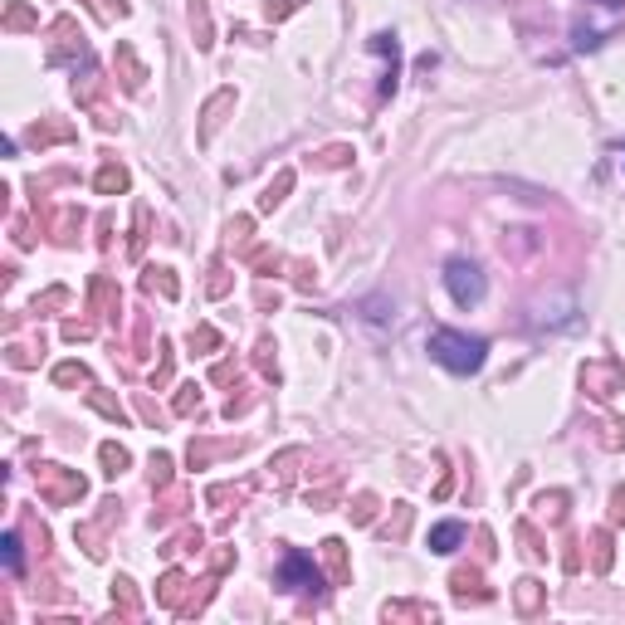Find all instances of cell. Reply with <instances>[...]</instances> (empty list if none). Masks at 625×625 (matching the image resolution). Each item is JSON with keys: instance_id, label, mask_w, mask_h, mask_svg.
I'll list each match as a JSON object with an SVG mask.
<instances>
[{"instance_id": "obj_15", "label": "cell", "mask_w": 625, "mask_h": 625, "mask_svg": "<svg viewBox=\"0 0 625 625\" xmlns=\"http://www.w3.org/2000/svg\"><path fill=\"white\" fill-rule=\"evenodd\" d=\"M147 288H152V294L162 288L166 298H176V279H171V269H152V274H147Z\"/></svg>"}, {"instance_id": "obj_3", "label": "cell", "mask_w": 625, "mask_h": 625, "mask_svg": "<svg viewBox=\"0 0 625 625\" xmlns=\"http://www.w3.org/2000/svg\"><path fill=\"white\" fill-rule=\"evenodd\" d=\"M39 498L54 504V508L79 504V498H83V474H79V469H64V464H45V469H39Z\"/></svg>"}, {"instance_id": "obj_20", "label": "cell", "mask_w": 625, "mask_h": 625, "mask_svg": "<svg viewBox=\"0 0 625 625\" xmlns=\"http://www.w3.org/2000/svg\"><path fill=\"white\" fill-rule=\"evenodd\" d=\"M288 10H298V0H264V15L269 20H284Z\"/></svg>"}, {"instance_id": "obj_6", "label": "cell", "mask_w": 625, "mask_h": 625, "mask_svg": "<svg viewBox=\"0 0 625 625\" xmlns=\"http://www.w3.org/2000/svg\"><path fill=\"white\" fill-rule=\"evenodd\" d=\"M322 562H328V571H332V587H347V552H342V543L338 538H328V543H322Z\"/></svg>"}, {"instance_id": "obj_7", "label": "cell", "mask_w": 625, "mask_h": 625, "mask_svg": "<svg viewBox=\"0 0 625 625\" xmlns=\"http://www.w3.org/2000/svg\"><path fill=\"white\" fill-rule=\"evenodd\" d=\"M460 543H464V523H435L430 528V552H440V557L454 552Z\"/></svg>"}, {"instance_id": "obj_16", "label": "cell", "mask_w": 625, "mask_h": 625, "mask_svg": "<svg viewBox=\"0 0 625 625\" xmlns=\"http://www.w3.org/2000/svg\"><path fill=\"white\" fill-rule=\"evenodd\" d=\"M288 186H294V171H284V176H279V181L264 191V211H274V205L284 201V191H288Z\"/></svg>"}, {"instance_id": "obj_19", "label": "cell", "mask_w": 625, "mask_h": 625, "mask_svg": "<svg viewBox=\"0 0 625 625\" xmlns=\"http://www.w3.org/2000/svg\"><path fill=\"white\" fill-rule=\"evenodd\" d=\"M196 405H201V391H196V387H181V396H176V415H191Z\"/></svg>"}, {"instance_id": "obj_17", "label": "cell", "mask_w": 625, "mask_h": 625, "mask_svg": "<svg viewBox=\"0 0 625 625\" xmlns=\"http://www.w3.org/2000/svg\"><path fill=\"white\" fill-rule=\"evenodd\" d=\"M64 138H69V128H59V122H45V128L29 132V142H39V147H45V142H64Z\"/></svg>"}, {"instance_id": "obj_4", "label": "cell", "mask_w": 625, "mask_h": 625, "mask_svg": "<svg viewBox=\"0 0 625 625\" xmlns=\"http://www.w3.org/2000/svg\"><path fill=\"white\" fill-rule=\"evenodd\" d=\"M279 587H284V591H322V571H318V562H312L308 552L288 547V552H284V562H279Z\"/></svg>"}, {"instance_id": "obj_14", "label": "cell", "mask_w": 625, "mask_h": 625, "mask_svg": "<svg viewBox=\"0 0 625 625\" xmlns=\"http://www.w3.org/2000/svg\"><path fill=\"white\" fill-rule=\"evenodd\" d=\"M54 381H59V387H83V381H88V371H83L79 362H64V367L54 371Z\"/></svg>"}, {"instance_id": "obj_21", "label": "cell", "mask_w": 625, "mask_h": 625, "mask_svg": "<svg viewBox=\"0 0 625 625\" xmlns=\"http://www.w3.org/2000/svg\"><path fill=\"white\" fill-rule=\"evenodd\" d=\"M606 567H611V538L596 533V571H606Z\"/></svg>"}, {"instance_id": "obj_9", "label": "cell", "mask_w": 625, "mask_h": 625, "mask_svg": "<svg viewBox=\"0 0 625 625\" xmlns=\"http://www.w3.org/2000/svg\"><path fill=\"white\" fill-rule=\"evenodd\" d=\"M98 191H103V196H112V191H128V171H122L118 162H108V166L98 171Z\"/></svg>"}, {"instance_id": "obj_12", "label": "cell", "mask_w": 625, "mask_h": 625, "mask_svg": "<svg viewBox=\"0 0 625 625\" xmlns=\"http://www.w3.org/2000/svg\"><path fill=\"white\" fill-rule=\"evenodd\" d=\"M454 596H479V601L488 596V591L479 587V571H454Z\"/></svg>"}, {"instance_id": "obj_22", "label": "cell", "mask_w": 625, "mask_h": 625, "mask_svg": "<svg viewBox=\"0 0 625 625\" xmlns=\"http://www.w3.org/2000/svg\"><path fill=\"white\" fill-rule=\"evenodd\" d=\"M29 25V10L25 5H10V15H5V29H25Z\"/></svg>"}, {"instance_id": "obj_18", "label": "cell", "mask_w": 625, "mask_h": 625, "mask_svg": "<svg viewBox=\"0 0 625 625\" xmlns=\"http://www.w3.org/2000/svg\"><path fill=\"white\" fill-rule=\"evenodd\" d=\"M152 484L156 488L171 484V460H166V454H152Z\"/></svg>"}, {"instance_id": "obj_10", "label": "cell", "mask_w": 625, "mask_h": 625, "mask_svg": "<svg viewBox=\"0 0 625 625\" xmlns=\"http://www.w3.org/2000/svg\"><path fill=\"white\" fill-rule=\"evenodd\" d=\"M112 601H118V606L128 611V616H138V591H132V581H128V577L112 581Z\"/></svg>"}, {"instance_id": "obj_25", "label": "cell", "mask_w": 625, "mask_h": 625, "mask_svg": "<svg viewBox=\"0 0 625 625\" xmlns=\"http://www.w3.org/2000/svg\"><path fill=\"white\" fill-rule=\"evenodd\" d=\"M616 523H625V494H616Z\"/></svg>"}, {"instance_id": "obj_26", "label": "cell", "mask_w": 625, "mask_h": 625, "mask_svg": "<svg viewBox=\"0 0 625 625\" xmlns=\"http://www.w3.org/2000/svg\"><path fill=\"white\" fill-rule=\"evenodd\" d=\"M591 5H606V10H621L625 0H591Z\"/></svg>"}, {"instance_id": "obj_8", "label": "cell", "mask_w": 625, "mask_h": 625, "mask_svg": "<svg viewBox=\"0 0 625 625\" xmlns=\"http://www.w3.org/2000/svg\"><path fill=\"white\" fill-rule=\"evenodd\" d=\"M0 562H5L10 577H20L25 571V552H20V533H5L0 538Z\"/></svg>"}, {"instance_id": "obj_13", "label": "cell", "mask_w": 625, "mask_h": 625, "mask_svg": "<svg viewBox=\"0 0 625 625\" xmlns=\"http://www.w3.org/2000/svg\"><path fill=\"white\" fill-rule=\"evenodd\" d=\"M128 460H132V454L122 450V445H103V464H108V474H112V479H118L122 469H128Z\"/></svg>"}, {"instance_id": "obj_1", "label": "cell", "mask_w": 625, "mask_h": 625, "mask_svg": "<svg viewBox=\"0 0 625 625\" xmlns=\"http://www.w3.org/2000/svg\"><path fill=\"white\" fill-rule=\"evenodd\" d=\"M430 357L440 362L445 371H454V377H474L488 357V342L469 338V332H454V328H435L430 332Z\"/></svg>"}, {"instance_id": "obj_24", "label": "cell", "mask_w": 625, "mask_h": 625, "mask_svg": "<svg viewBox=\"0 0 625 625\" xmlns=\"http://www.w3.org/2000/svg\"><path fill=\"white\" fill-rule=\"evenodd\" d=\"M215 342H221V338H215L211 328H196V332H191V347H215Z\"/></svg>"}, {"instance_id": "obj_23", "label": "cell", "mask_w": 625, "mask_h": 625, "mask_svg": "<svg viewBox=\"0 0 625 625\" xmlns=\"http://www.w3.org/2000/svg\"><path fill=\"white\" fill-rule=\"evenodd\" d=\"M93 405H98L103 415H112V421H122V405H118V401H108V396H93Z\"/></svg>"}, {"instance_id": "obj_5", "label": "cell", "mask_w": 625, "mask_h": 625, "mask_svg": "<svg viewBox=\"0 0 625 625\" xmlns=\"http://www.w3.org/2000/svg\"><path fill=\"white\" fill-rule=\"evenodd\" d=\"M371 49H377V54H387V79H381V93H396V69H401L396 35H371Z\"/></svg>"}, {"instance_id": "obj_11", "label": "cell", "mask_w": 625, "mask_h": 625, "mask_svg": "<svg viewBox=\"0 0 625 625\" xmlns=\"http://www.w3.org/2000/svg\"><path fill=\"white\" fill-rule=\"evenodd\" d=\"M538 601H543V587H538V581H518V611H523V616H533Z\"/></svg>"}, {"instance_id": "obj_2", "label": "cell", "mask_w": 625, "mask_h": 625, "mask_svg": "<svg viewBox=\"0 0 625 625\" xmlns=\"http://www.w3.org/2000/svg\"><path fill=\"white\" fill-rule=\"evenodd\" d=\"M445 288H450V298L460 308H479L484 304V294H488V279H484V269L474 264V259H450L445 264Z\"/></svg>"}]
</instances>
